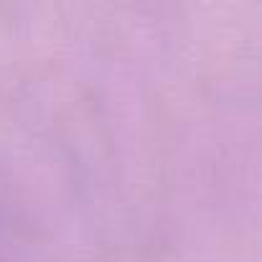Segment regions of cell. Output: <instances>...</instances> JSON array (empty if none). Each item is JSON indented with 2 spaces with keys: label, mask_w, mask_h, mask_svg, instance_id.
Listing matches in <instances>:
<instances>
[]
</instances>
